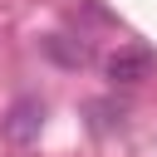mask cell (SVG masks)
I'll list each match as a JSON object with an SVG mask.
<instances>
[{
  "label": "cell",
  "instance_id": "3957f363",
  "mask_svg": "<svg viewBox=\"0 0 157 157\" xmlns=\"http://www.w3.org/2000/svg\"><path fill=\"white\" fill-rule=\"evenodd\" d=\"M69 34H49L44 39V49H49V59H59V64H69V69H78L83 59H88V49L83 44H64Z\"/></svg>",
  "mask_w": 157,
  "mask_h": 157
},
{
  "label": "cell",
  "instance_id": "277c9868",
  "mask_svg": "<svg viewBox=\"0 0 157 157\" xmlns=\"http://www.w3.org/2000/svg\"><path fill=\"white\" fill-rule=\"evenodd\" d=\"M88 113H98V118H93V128H98V132H108V128H123V108L113 113L108 103H88Z\"/></svg>",
  "mask_w": 157,
  "mask_h": 157
},
{
  "label": "cell",
  "instance_id": "7a4b0ae2",
  "mask_svg": "<svg viewBox=\"0 0 157 157\" xmlns=\"http://www.w3.org/2000/svg\"><path fill=\"white\" fill-rule=\"evenodd\" d=\"M0 132L15 142V147H29L39 132H44V103L39 98H15L10 108H5V118H0Z\"/></svg>",
  "mask_w": 157,
  "mask_h": 157
},
{
  "label": "cell",
  "instance_id": "6da1fadb",
  "mask_svg": "<svg viewBox=\"0 0 157 157\" xmlns=\"http://www.w3.org/2000/svg\"><path fill=\"white\" fill-rule=\"evenodd\" d=\"M103 74H108L113 88H132V83H142V78L157 74V54L147 44H123V49H113L103 59Z\"/></svg>",
  "mask_w": 157,
  "mask_h": 157
}]
</instances>
